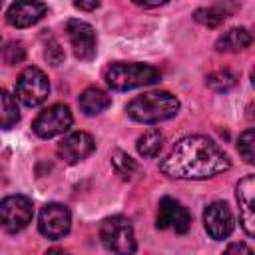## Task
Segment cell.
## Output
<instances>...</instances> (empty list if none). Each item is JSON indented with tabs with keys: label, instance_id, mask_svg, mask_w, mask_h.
<instances>
[{
	"label": "cell",
	"instance_id": "cell-1",
	"mask_svg": "<svg viewBox=\"0 0 255 255\" xmlns=\"http://www.w3.org/2000/svg\"><path fill=\"white\" fill-rule=\"evenodd\" d=\"M231 167L227 153L205 135L179 139L161 159L159 169L173 179H207Z\"/></svg>",
	"mask_w": 255,
	"mask_h": 255
},
{
	"label": "cell",
	"instance_id": "cell-2",
	"mask_svg": "<svg viewBox=\"0 0 255 255\" xmlns=\"http://www.w3.org/2000/svg\"><path fill=\"white\" fill-rule=\"evenodd\" d=\"M179 100L169 92H145L135 96L128 106L126 112L131 120L141 124H157L169 120L177 114Z\"/></svg>",
	"mask_w": 255,
	"mask_h": 255
},
{
	"label": "cell",
	"instance_id": "cell-3",
	"mask_svg": "<svg viewBox=\"0 0 255 255\" xmlns=\"http://www.w3.org/2000/svg\"><path fill=\"white\" fill-rule=\"evenodd\" d=\"M106 84L112 90L118 92H126V90H133V88H141V86H149L159 82L161 74L157 68L149 66V64H137V62H114L108 66L106 74Z\"/></svg>",
	"mask_w": 255,
	"mask_h": 255
},
{
	"label": "cell",
	"instance_id": "cell-4",
	"mask_svg": "<svg viewBox=\"0 0 255 255\" xmlns=\"http://www.w3.org/2000/svg\"><path fill=\"white\" fill-rule=\"evenodd\" d=\"M100 239L108 251L114 253H133L137 249L135 237H133V227L129 219L122 215H114L102 221L100 225Z\"/></svg>",
	"mask_w": 255,
	"mask_h": 255
},
{
	"label": "cell",
	"instance_id": "cell-5",
	"mask_svg": "<svg viewBox=\"0 0 255 255\" xmlns=\"http://www.w3.org/2000/svg\"><path fill=\"white\" fill-rule=\"evenodd\" d=\"M48 92L50 82L46 74L36 66H28L16 80V100H20L28 108L40 106L48 98Z\"/></svg>",
	"mask_w": 255,
	"mask_h": 255
},
{
	"label": "cell",
	"instance_id": "cell-6",
	"mask_svg": "<svg viewBox=\"0 0 255 255\" xmlns=\"http://www.w3.org/2000/svg\"><path fill=\"white\" fill-rule=\"evenodd\" d=\"M34 217L32 201L26 195H8L0 201V225L10 231H22Z\"/></svg>",
	"mask_w": 255,
	"mask_h": 255
},
{
	"label": "cell",
	"instance_id": "cell-7",
	"mask_svg": "<svg viewBox=\"0 0 255 255\" xmlns=\"http://www.w3.org/2000/svg\"><path fill=\"white\" fill-rule=\"evenodd\" d=\"M72 122H74V118H72L70 108L64 104H54L38 114V118L32 124V129L38 137L48 139V137H56V135L68 131Z\"/></svg>",
	"mask_w": 255,
	"mask_h": 255
},
{
	"label": "cell",
	"instance_id": "cell-8",
	"mask_svg": "<svg viewBox=\"0 0 255 255\" xmlns=\"http://www.w3.org/2000/svg\"><path fill=\"white\" fill-rule=\"evenodd\" d=\"M66 32H68V40L72 44L74 56L78 60H82V62L94 60V56H96V44H98L96 30L88 22L72 18L66 24Z\"/></svg>",
	"mask_w": 255,
	"mask_h": 255
},
{
	"label": "cell",
	"instance_id": "cell-9",
	"mask_svg": "<svg viewBox=\"0 0 255 255\" xmlns=\"http://www.w3.org/2000/svg\"><path fill=\"white\" fill-rule=\"evenodd\" d=\"M72 225V215L70 209L62 203H48L42 207L38 215V227L40 233L46 235L48 239H60L70 231Z\"/></svg>",
	"mask_w": 255,
	"mask_h": 255
},
{
	"label": "cell",
	"instance_id": "cell-10",
	"mask_svg": "<svg viewBox=\"0 0 255 255\" xmlns=\"http://www.w3.org/2000/svg\"><path fill=\"white\" fill-rule=\"evenodd\" d=\"M155 225H157V229H173L175 233H181L183 235L191 227V213L177 199H173V197H161Z\"/></svg>",
	"mask_w": 255,
	"mask_h": 255
},
{
	"label": "cell",
	"instance_id": "cell-11",
	"mask_svg": "<svg viewBox=\"0 0 255 255\" xmlns=\"http://www.w3.org/2000/svg\"><path fill=\"white\" fill-rule=\"evenodd\" d=\"M203 227L211 239H227L235 227L233 213L225 201H213L203 211Z\"/></svg>",
	"mask_w": 255,
	"mask_h": 255
},
{
	"label": "cell",
	"instance_id": "cell-12",
	"mask_svg": "<svg viewBox=\"0 0 255 255\" xmlns=\"http://www.w3.org/2000/svg\"><path fill=\"white\" fill-rule=\"evenodd\" d=\"M235 197L239 203V223L243 231L253 237L255 235V177L247 175L237 183Z\"/></svg>",
	"mask_w": 255,
	"mask_h": 255
},
{
	"label": "cell",
	"instance_id": "cell-13",
	"mask_svg": "<svg viewBox=\"0 0 255 255\" xmlns=\"http://www.w3.org/2000/svg\"><path fill=\"white\" fill-rule=\"evenodd\" d=\"M96 149V141L90 133L86 131H74L70 135H66L60 143H58V157L66 163H78L82 159H86L92 151Z\"/></svg>",
	"mask_w": 255,
	"mask_h": 255
},
{
	"label": "cell",
	"instance_id": "cell-14",
	"mask_svg": "<svg viewBox=\"0 0 255 255\" xmlns=\"http://www.w3.org/2000/svg\"><path fill=\"white\" fill-rule=\"evenodd\" d=\"M44 14H46L44 2H40V0H16L6 12V20L14 28H28V26L36 24L38 20H42Z\"/></svg>",
	"mask_w": 255,
	"mask_h": 255
},
{
	"label": "cell",
	"instance_id": "cell-15",
	"mask_svg": "<svg viewBox=\"0 0 255 255\" xmlns=\"http://www.w3.org/2000/svg\"><path fill=\"white\" fill-rule=\"evenodd\" d=\"M110 104H112V96L100 88H86L78 98V106L86 116H96L106 108H110Z\"/></svg>",
	"mask_w": 255,
	"mask_h": 255
},
{
	"label": "cell",
	"instance_id": "cell-16",
	"mask_svg": "<svg viewBox=\"0 0 255 255\" xmlns=\"http://www.w3.org/2000/svg\"><path fill=\"white\" fill-rule=\"evenodd\" d=\"M251 32L247 28H231L225 34H221L215 42L217 52H241L251 46Z\"/></svg>",
	"mask_w": 255,
	"mask_h": 255
},
{
	"label": "cell",
	"instance_id": "cell-17",
	"mask_svg": "<svg viewBox=\"0 0 255 255\" xmlns=\"http://www.w3.org/2000/svg\"><path fill=\"white\" fill-rule=\"evenodd\" d=\"M18 120H20V110H18L16 98L10 92L0 90V128L8 129L16 126Z\"/></svg>",
	"mask_w": 255,
	"mask_h": 255
},
{
	"label": "cell",
	"instance_id": "cell-18",
	"mask_svg": "<svg viewBox=\"0 0 255 255\" xmlns=\"http://www.w3.org/2000/svg\"><path fill=\"white\" fill-rule=\"evenodd\" d=\"M137 153L143 157H155L163 147V133L159 129H147L137 137Z\"/></svg>",
	"mask_w": 255,
	"mask_h": 255
},
{
	"label": "cell",
	"instance_id": "cell-19",
	"mask_svg": "<svg viewBox=\"0 0 255 255\" xmlns=\"http://www.w3.org/2000/svg\"><path fill=\"white\" fill-rule=\"evenodd\" d=\"M227 16H229V12L225 8H221V6H209V8L195 10L193 20L199 22V24H203V26H207V28H217L219 24L225 22Z\"/></svg>",
	"mask_w": 255,
	"mask_h": 255
},
{
	"label": "cell",
	"instance_id": "cell-20",
	"mask_svg": "<svg viewBox=\"0 0 255 255\" xmlns=\"http://www.w3.org/2000/svg\"><path fill=\"white\" fill-rule=\"evenodd\" d=\"M112 165H114V169L118 171V175H122L124 179H131L135 173H137V163H135V159H131L126 151H122V149H114L112 151Z\"/></svg>",
	"mask_w": 255,
	"mask_h": 255
},
{
	"label": "cell",
	"instance_id": "cell-21",
	"mask_svg": "<svg viewBox=\"0 0 255 255\" xmlns=\"http://www.w3.org/2000/svg\"><path fill=\"white\" fill-rule=\"evenodd\" d=\"M205 84L213 92H227L237 84V76L233 72H229V70H217V72H211L205 78Z\"/></svg>",
	"mask_w": 255,
	"mask_h": 255
},
{
	"label": "cell",
	"instance_id": "cell-22",
	"mask_svg": "<svg viewBox=\"0 0 255 255\" xmlns=\"http://www.w3.org/2000/svg\"><path fill=\"white\" fill-rule=\"evenodd\" d=\"M237 149L241 153V157L247 161V163H253L255 161V133L253 129H245L241 135H239V141H237Z\"/></svg>",
	"mask_w": 255,
	"mask_h": 255
},
{
	"label": "cell",
	"instance_id": "cell-23",
	"mask_svg": "<svg viewBox=\"0 0 255 255\" xmlns=\"http://www.w3.org/2000/svg\"><path fill=\"white\" fill-rule=\"evenodd\" d=\"M24 58H26V50H24V44L22 42L12 40V42L6 44V48H4V62L8 66L20 64V62H24Z\"/></svg>",
	"mask_w": 255,
	"mask_h": 255
},
{
	"label": "cell",
	"instance_id": "cell-24",
	"mask_svg": "<svg viewBox=\"0 0 255 255\" xmlns=\"http://www.w3.org/2000/svg\"><path fill=\"white\" fill-rule=\"evenodd\" d=\"M46 60L52 64V66H60L64 62V50L62 46L56 42V40H50L46 44Z\"/></svg>",
	"mask_w": 255,
	"mask_h": 255
},
{
	"label": "cell",
	"instance_id": "cell-25",
	"mask_svg": "<svg viewBox=\"0 0 255 255\" xmlns=\"http://www.w3.org/2000/svg\"><path fill=\"white\" fill-rule=\"evenodd\" d=\"M74 6L80 8V10H86V12H92L100 6V0H74Z\"/></svg>",
	"mask_w": 255,
	"mask_h": 255
},
{
	"label": "cell",
	"instance_id": "cell-26",
	"mask_svg": "<svg viewBox=\"0 0 255 255\" xmlns=\"http://www.w3.org/2000/svg\"><path fill=\"white\" fill-rule=\"evenodd\" d=\"M131 2L137 6H143V8H155V6H163L169 0H131Z\"/></svg>",
	"mask_w": 255,
	"mask_h": 255
},
{
	"label": "cell",
	"instance_id": "cell-27",
	"mask_svg": "<svg viewBox=\"0 0 255 255\" xmlns=\"http://www.w3.org/2000/svg\"><path fill=\"white\" fill-rule=\"evenodd\" d=\"M231 251H243V253H251V249H249L247 245H243V243H233V245H229V247H227V253H231Z\"/></svg>",
	"mask_w": 255,
	"mask_h": 255
},
{
	"label": "cell",
	"instance_id": "cell-28",
	"mask_svg": "<svg viewBox=\"0 0 255 255\" xmlns=\"http://www.w3.org/2000/svg\"><path fill=\"white\" fill-rule=\"evenodd\" d=\"M0 48H2V38H0Z\"/></svg>",
	"mask_w": 255,
	"mask_h": 255
},
{
	"label": "cell",
	"instance_id": "cell-29",
	"mask_svg": "<svg viewBox=\"0 0 255 255\" xmlns=\"http://www.w3.org/2000/svg\"><path fill=\"white\" fill-rule=\"evenodd\" d=\"M0 4H2V2H0Z\"/></svg>",
	"mask_w": 255,
	"mask_h": 255
}]
</instances>
